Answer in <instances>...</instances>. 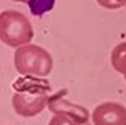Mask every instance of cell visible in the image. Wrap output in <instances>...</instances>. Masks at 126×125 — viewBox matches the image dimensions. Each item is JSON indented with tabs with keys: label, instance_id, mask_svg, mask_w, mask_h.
Instances as JSON below:
<instances>
[{
	"label": "cell",
	"instance_id": "277c9868",
	"mask_svg": "<svg viewBox=\"0 0 126 125\" xmlns=\"http://www.w3.org/2000/svg\"><path fill=\"white\" fill-rule=\"evenodd\" d=\"M65 93H67V90H62L59 93L49 96L48 98V109L54 116H65L69 119L75 120V122L80 124V125L86 124L88 122V117H89L88 109L80 106V104H74L69 100L62 98V95H65Z\"/></svg>",
	"mask_w": 126,
	"mask_h": 125
},
{
	"label": "cell",
	"instance_id": "30bf717a",
	"mask_svg": "<svg viewBox=\"0 0 126 125\" xmlns=\"http://www.w3.org/2000/svg\"><path fill=\"white\" fill-rule=\"evenodd\" d=\"M13 2H27V0H13Z\"/></svg>",
	"mask_w": 126,
	"mask_h": 125
},
{
	"label": "cell",
	"instance_id": "9c48e42d",
	"mask_svg": "<svg viewBox=\"0 0 126 125\" xmlns=\"http://www.w3.org/2000/svg\"><path fill=\"white\" fill-rule=\"evenodd\" d=\"M48 125H80V124H77L75 120L69 119L65 116H53L51 120L48 122Z\"/></svg>",
	"mask_w": 126,
	"mask_h": 125
},
{
	"label": "cell",
	"instance_id": "ba28073f",
	"mask_svg": "<svg viewBox=\"0 0 126 125\" xmlns=\"http://www.w3.org/2000/svg\"><path fill=\"white\" fill-rule=\"evenodd\" d=\"M96 2L102 8H107V10H118L126 5V0H96Z\"/></svg>",
	"mask_w": 126,
	"mask_h": 125
},
{
	"label": "cell",
	"instance_id": "5b68a950",
	"mask_svg": "<svg viewBox=\"0 0 126 125\" xmlns=\"http://www.w3.org/2000/svg\"><path fill=\"white\" fill-rule=\"evenodd\" d=\"M94 125H126V107L120 103L107 101L93 111Z\"/></svg>",
	"mask_w": 126,
	"mask_h": 125
},
{
	"label": "cell",
	"instance_id": "8fae6325",
	"mask_svg": "<svg viewBox=\"0 0 126 125\" xmlns=\"http://www.w3.org/2000/svg\"><path fill=\"white\" fill-rule=\"evenodd\" d=\"M125 80H126V75H125Z\"/></svg>",
	"mask_w": 126,
	"mask_h": 125
},
{
	"label": "cell",
	"instance_id": "7a4b0ae2",
	"mask_svg": "<svg viewBox=\"0 0 126 125\" xmlns=\"http://www.w3.org/2000/svg\"><path fill=\"white\" fill-rule=\"evenodd\" d=\"M48 83L42 82L40 85L35 82L22 83V88L16 85V93L13 95V109L21 117H34L38 116L46 106H48Z\"/></svg>",
	"mask_w": 126,
	"mask_h": 125
},
{
	"label": "cell",
	"instance_id": "3957f363",
	"mask_svg": "<svg viewBox=\"0 0 126 125\" xmlns=\"http://www.w3.org/2000/svg\"><path fill=\"white\" fill-rule=\"evenodd\" d=\"M34 37V27L27 16L15 10L0 13V40L5 45L19 48L27 45Z\"/></svg>",
	"mask_w": 126,
	"mask_h": 125
},
{
	"label": "cell",
	"instance_id": "52a82bcc",
	"mask_svg": "<svg viewBox=\"0 0 126 125\" xmlns=\"http://www.w3.org/2000/svg\"><path fill=\"white\" fill-rule=\"evenodd\" d=\"M54 2L56 0H27L29 8H31L32 15L35 16H42L45 13L51 11L54 6Z\"/></svg>",
	"mask_w": 126,
	"mask_h": 125
},
{
	"label": "cell",
	"instance_id": "8992f818",
	"mask_svg": "<svg viewBox=\"0 0 126 125\" xmlns=\"http://www.w3.org/2000/svg\"><path fill=\"white\" fill-rule=\"evenodd\" d=\"M110 62L113 69L120 74L126 75V42H121L112 50L110 55Z\"/></svg>",
	"mask_w": 126,
	"mask_h": 125
},
{
	"label": "cell",
	"instance_id": "6da1fadb",
	"mask_svg": "<svg viewBox=\"0 0 126 125\" xmlns=\"http://www.w3.org/2000/svg\"><path fill=\"white\" fill-rule=\"evenodd\" d=\"M15 67L21 75L43 79L53 69V58L40 45H22L15 51Z\"/></svg>",
	"mask_w": 126,
	"mask_h": 125
}]
</instances>
